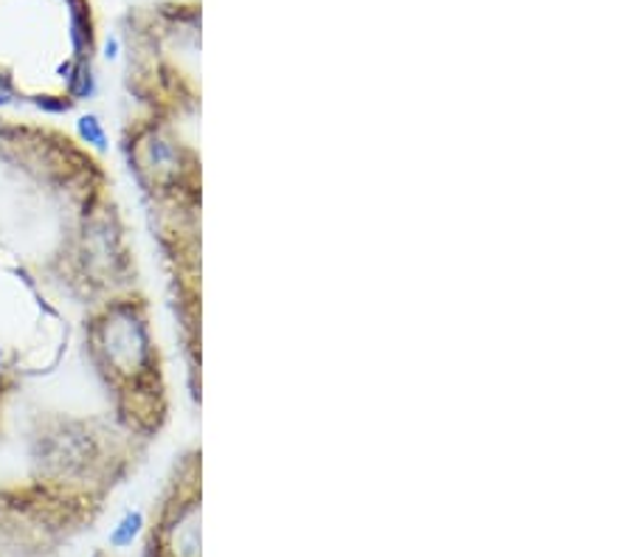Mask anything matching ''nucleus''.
<instances>
[{"label": "nucleus", "mask_w": 633, "mask_h": 557, "mask_svg": "<svg viewBox=\"0 0 633 557\" xmlns=\"http://www.w3.org/2000/svg\"><path fill=\"white\" fill-rule=\"evenodd\" d=\"M87 355L132 439L159 437L169 423V394L144 293L125 291L99 301L87 324Z\"/></svg>", "instance_id": "obj_1"}, {"label": "nucleus", "mask_w": 633, "mask_h": 557, "mask_svg": "<svg viewBox=\"0 0 633 557\" xmlns=\"http://www.w3.org/2000/svg\"><path fill=\"white\" fill-rule=\"evenodd\" d=\"M144 557H203V448L175 459L144 526Z\"/></svg>", "instance_id": "obj_2"}, {"label": "nucleus", "mask_w": 633, "mask_h": 557, "mask_svg": "<svg viewBox=\"0 0 633 557\" xmlns=\"http://www.w3.org/2000/svg\"><path fill=\"white\" fill-rule=\"evenodd\" d=\"M77 139H80V144H85L87 153L96 155H105L107 144H110V139H107V127L99 114H82L80 119H77Z\"/></svg>", "instance_id": "obj_3"}, {"label": "nucleus", "mask_w": 633, "mask_h": 557, "mask_svg": "<svg viewBox=\"0 0 633 557\" xmlns=\"http://www.w3.org/2000/svg\"><path fill=\"white\" fill-rule=\"evenodd\" d=\"M144 526H146L144 512H139V510L125 512V518H121L119 524L113 526L110 546L113 549H127V546H132V541L144 532Z\"/></svg>", "instance_id": "obj_4"}]
</instances>
